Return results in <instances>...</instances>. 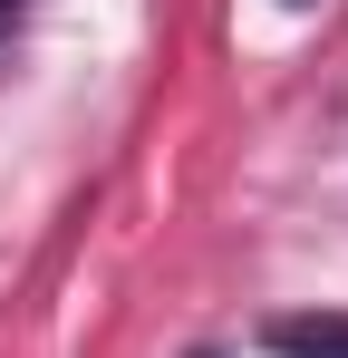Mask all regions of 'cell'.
I'll list each match as a JSON object with an SVG mask.
<instances>
[{
    "label": "cell",
    "mask_w": 348,
    "mask_h": 358,
    "mask_svg": "<svg viewBox=\"0 0 348 358\" xmlns=\"http://www.w3.org/2000/svg\"><path fill=\"white\" fill-rule=\"evenodd\" d=\"M261 349L271 358H348V320L339 310H319V320H271Z\"/></svg>",
    "instance_id": "obj_1"
},
{
    "label": "cell",
    "mask_w": 348,
    "mask_h": 358,
    "mask_svg": "<svg viewBox=\"0 0 348 358\" xmlns=\"http://www.w3.org/2000/svg\"><path fill=\"white\" fill-rule=\"evenodd\" d=\"M10 20H20V0H0V29H10Z\"/></svg>",
    "instance_id": "obj_2"
}]
</instances>
